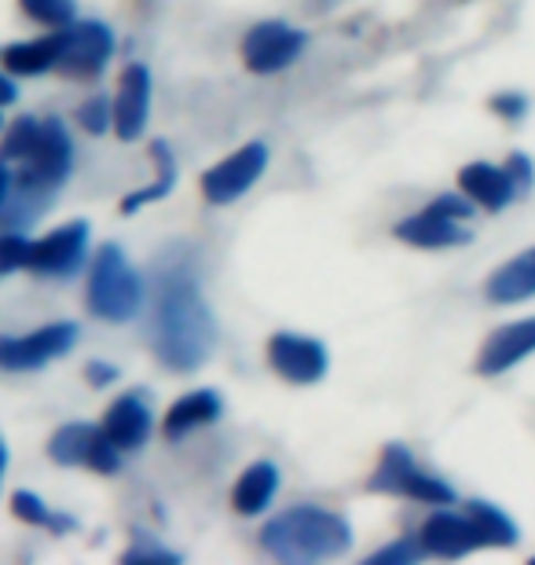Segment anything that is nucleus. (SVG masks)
I'll list each match as a JSON object with an SVG mask.
<instances>
[{
  "mask_svg": "<svg viewBox=\"0 0 535 565\" xmlns=\"http://www.w3.org/2000/svg\"><path fill=\"white\" fill-rule=\"evenodd\" d=\"M216 345V320L199 290V276L188 262L173 257L158 268L151 301V349L169 371L202 367Z\"/></svg>",
  "mask_w": 535,
  "mask_h": 565,
  "instance_id": "1",
  "label": "nucleus"
},
{
  "mask_svg": "<svg viewBox=\"0 0 535 565\" xmlns=\"http://www.w3.org/2000/svg\"><path fill=\"white\" fill-rule=\"evenodd\" d=\"M260 547L276 562L287 565H309L341 558L352 547V529L341 514L323 511V507L298 503L290 511L276 514L260 529Z\"/></svg>",
  "mask_w": 535,
  "mask_h": 565,
  "instance_id": "2",
  "label": "nucleus"
},
{
  "mask_svg": "<svg viewBox=\"0 0 535 565\" xmlns=\"http://www.w3.org/2000/svg\"><path fill=\"white\" fill-rule=\"evenodd\" d=\"M143 279L129 265L121 246H99L88 268V309L107 323H132L143 312Z\"/></svg>",
  "mask_w": 535,
  "mask_h": 565,
  "instance_id": "3",
  "label": "nucleus"
},
{
  "mask_svg": "<svg viewBox=\"0 0 535 565\" xmlns=\"http://www.w3.org/2000/svg\"><path fill=\"white\" fill-rule=\"evenodd\" d=\"M367 489L371 492H389V495H411V500H422V503H432V507L454 503L451 484H443L440 478H429V473L418 470L411 451H407L404 445L385 448V456L378 462V470H374Z\"/></svg>",
  "mask_w": 535,
  "mask_h": 565,
  "instance_id": "4",
  "label": "nucleus"
},
{
  "mask_svg": "<svg viewBox=\"0 0 535 565\" xmlns=\"http://www.w3.org/2000/svg\"><path fill=\"white\" fill-rule=\"evenodd\" d=\"M268 166V147L265 143H246L235 154H227L224 162H216L206 177H202V195L213 206H227V202L243 199L249 188L257 184V177Z\"/></svg>",
  "mask_w": 535,
  "mask_h": 565,
  "instance_id": "5",
  "label": "nucleus"
},
{
  "mask_svg": "<svg viewBox=\"0 0 535 565\" xmlns=\"http://www.w3.org/2000/svg\"><path fill=\"white\" fill-rule=\"evenodd\" d=\"M49 456L60 467H88L96 473H114L118 470V448L110 445V437L104 434V426H85L71 423L49 440Z\"/></svg>",
  "mask_w": 535,
  "mask_h": 565,
  "instance_id": "6",
  "label": "nucleus"
},
{
  "mask_svg": "<svg viewBox=\"0 0 535 565\" xmlns=\"http://www.w3.org/2000/svg\"><path fill=\"white\" fill-rule=\"evenodd\" d=\"M77 342L74 323H49L26 338H0V367L4 371H38L52 364L55 356H66Z\"/></svg>",
  "mask_w": 535,
  "mask_h": 565,
  "instance_id": "7",
  "label": "nucleus"
},
{
  "mask_svg": "<svg viewBox=\"0 0 535 565\" xmlns=\"http://www.w3.org/2000/svg\"><path fill=\"white\" fill-rule=\"evenodd\" d=\"M304 49V33L287 22H260L243 38V63L254 74H279L298 60Z\"/></svg>",
  "mask_w": 535,
  "mask_h": 565,
  "instance_id": "8",
  "label": "nucleus"
},
{
  "mask_svg": "<svg viewBox=\"0 0 535 565\" xmlns=\"http://www.w3.org/2000/svg\"><path fill=\"white\" fill-rule=\"evenodd\" d=\"M114 52V33L104 22H77V26L63 30V52L55 71L71 77H96L107 66Z\"/></svg>",
  "mask_w": 535,
  "mask_h": 565,
  "instance_id": "9",
  "label": "nucleus"
},
{
  "mask_svg": "<svg viewBox=\"0 0 535 565\" xmlns=\"http://www.w3.org/2000/svg\"><path fill=\"white\" fill-rule=\"evenodd\" d=\"M268 360L293 386H312V382H320L327 375V349L315 338L282 331L268 342Z\"/></svg>",
  "mask_w": 535,
  "mask_h": 565,
  "instance_id": "10",
  "label": "nucleus"
},
{
  "mask_svg": "<svg viewBox=\"0 0 535 565\" xmlns=\"http://www.w3.org/2000/svg\"><path fill=\"white\" fill-rule=\"evenodd\" d=\"M85 250H88V224L71 221L33 243L30 268L38 276H74L85 265Z\"/></svg>",
  "mask_w": 535,
  "mask_h": 565,
  "instance_id": "11",
  "label": "nucleus"
},
{
  "mask_svg": "<svg viewBox=\"0 0 535 565\" xmlns=\"http://www.w3.org/2000/svg\"><path fill=\"white\" fill-rule=\"evenodd\" d=\"M110 110H114V132H118L125 143L143 137L147 115H151V74H147V66L140 63L125 66Z\"/></svg>",
  "mask_w": 535,
  "mask_h": 565,
  "instance_id": "12",
  "label": "nucleus"
},
{
  "mask_svg": "<svg viewBox=\"0 0 535 565\" xmlns=\"http://www.w3.org/2000/svg\"><path fill=\"white\" fill-rule=\"evenodd\" d=\"M532 353H535V316L532 320H517V323L499 327V331L488 338L481 356H477V375L495 379Z\"/></svg>",
  "mask_w": 535,
  "mask_h": 565,
  "instance_id": "13",
  "label": "nucleus"
},
{
  "mask_svg": "<svg viewBox=\"0 0 535 565\" xmlns=\"http://www.w3.org/2000/svg\"><path fill=\"white\" fill-rule=\"evenodd\" d=\"M418 540H422L426 555H437V558H462V555H470V551L484 547V536L473 518L448 514V511L432 514L422 525V536Z\"/></svg>",
  "mask_w": 535,
  "mask_h": 565,
  "instance_id": "14",
  "label": "nucleus"
},
{
  "mask_svg": "<svg viewBox=\"0 0 535 565\" xmlns=\"http://www.w3.org/2000/svg\"><path fill=\"white\" fill-rule=\"evenodd\" d=\"M396 239L407 246H418V250H448V246L470 243V232L462 228V221L426 206L422 213H415V217L396 224Z\"/></svg>",
  "mask_w": 535,
  "mask_h": 565,
  "instance_id": "15",
  "label": "nucleus"
},
{
  "mask_svg": "<svg viewBox=\"0 0 535 565\" xmlns=\"http://www.w3.org/2000/svg\"><path fill=\"white\" fill-rule=\"evenodd\" d=\"M104 434L118 451L143 448V440L151 437V412L140 397H118L104 415Z\"/></svg>",
  "mask_w": 535,
  "mask_h": 565,
  "instance_id": "16",
  "label": "nucleus"
},
{
  "mask_svg": "<svg viewBox=\"0 0 535 565\" xmlns=\"http://www.w3.org/2000/svg\"><path fill=\"white\" fill-rule=\"evenodd\" d=\"M459 188H462L466 199L477 202V206H484V210H503L506 202H514V195H517L514 177H510L506 169L488 166V162L466 166L459 173Z\"/></svg>",
  "mask_w": 535,
  "mask_h": 565,
  "instance_id": "17",
  "label": "nucleus"
},
{
  "mask_svg": "<svg viewBox=\"0 0 535 565\" xmlns=\"http://www.w3.org/2000/svg\"><path fill=\"white\" fill-rule=\"evenodd\" d=\"M221 412H224V401L216 397L213 390H195V393H188L184 401H176L173 408H169L165 423H162V434L169 440H180V437H188L191 429L216 423V419H221Z\"/></svg>",
  "mask_w": 535,
  "mask_h": 565,
  "instance_id": "18",
  "label": "nucleus"
},
{
  "mask_svg": "<svg viewBox=\"0 0 535 565\" xmlns=\"http://www.w3.org/2000/svg\"><path fill=\"white\" fill-rule=\"evenodd\" d=\"M488 301L492 305H514V301H525L535 294V250H525L514 262H506L499 273L488 279Z\"/></svg>",
  "mask_w": 535,
  "mask_h": 565,
  "instance_id": "19",
  "label": "nucleus"
},
{
  "mask_svg": "<svg viewBox=\"0 0 535 565\" xmlns=\"http://www.w3.org/2000/svg\"><path fill=\"white\" fill-rule=\"evenodd\" d=\"M276 489H279L276 462H254V467H246L243 478H238L235 492H232V507L243 518H254V514H260L271 503Z\"/></svg>",
  "mask_w": 535,
  "mask_h": 565,
  "instance_id": "20",
  "label": "nucleus"
},
{
  "mask_svg": "<svg viewBox=\"0 0 535 565\" xmlns=\"http://www.w3.org/2000/svg\"><path fill=\"white\" fill-rule=\"evenodd\" d=\"M60 52H63V33H52V38H41V41H30V44H11V49H4V66L11 74L38 77V74H49L60 66Z\"/></svg>",
  "mask_w": 535,
  "mask_h": 565,
  "instance_id": "21",
  "label": "nucleus"
},
{
  "mask_svg": "<svg viewBox=\"0 0 535 565\" xmlns=\"http://www.w3.org/2000/svg\"><path fill=\"white\" fill-rule=\"evenodd\" d=\"M151 154H154V166H158V180H154L151 188L132 191V195L121 202V210H125V213H136L140 206H147V202H158V199H165L169 191H173L176 166H173V154H169V143H165V140H154V143H151Z\"/></svg>",
  "mask_w": 535,
  "mask_h": 565,
  "instance_id": "22",
  "label": "nucleus"
},
{
  "mask_svg": "<svg viewBox=\"0 0 535 565\" xmlns=\"http://www.w3.org/2000/svg\"><path fill=\"white\" fill-rule=\"evenodd\" d=\"M477 522L484 536V547H514L517 544V525L510 522V518L499 511L492 503H470V511H466Z\"/></svg>",
  "mask_w": 535,
  "mask_h": 565,
  "instance_id": "23",
  "label": "nucleus"
},
{
  "mask_svg": "<svg viewBox=\"0 0 535 565\" xmlns=\"http://www.w3.org/2000/svg\"><path fill=\"white\" fill-rule=\"evenodd\" d=\"M11 514H15L19 522H26V525L55 529V533H66V529H74V518L52 514L49 507L41 503V495H33V492H26V489H19L15 495H11Z\"/></svg>",
  "mask_w": 535,
  "mask_h": 565,
  "instance_id": "24",
  "label": "nucleus"
},
{
  "mask_svg": "<svg viewBox=\"0 0 535 565\" xmlns=\"http://www.w3.org/2000/svg\"><path fill=\"white\" fill-rule=\"evenodd\" d=\"M38 137H41V121L38 118L11 121V129L4 132V140H0V158H4V162H22V158L33 151Z\"/></svg>",
  "mask_w": 535,
  "mask_h": 565,
  "instance_id": "25",
  "label": "nucleus"
},
{
  "mask_svg": "<svg viewBox=\"0 0 535 565\" xmlns=\"http://www.w3.org/2000/svg\"><path fill=\"white\" fill-rule=\"evenodd\" d=\"M19 8L26 11L33 22H41V26H71L74 22V0H19Z\"/></svg>",
  "mask_w": 535,
  "mask_h": 565,
  "instance_id": "26",
  "label": "nucleus"
},
{
  "mask_svg": "<svg viewBox=\"0 0 535 565\" xmlns=\"http://www.w3.org/2000/svg\"><path fill=\"white\" fill-rule=\"evenodd\" d=\"M33 262V243L26 235H0V273H15V268H30Z\"/></svg>",
  "mask_w": 535,
  "mask_h": 565,
  "instance_id": "27",
  "label": "nucleus"
},
{
  "mask_svg": "<svg viewBox=\"0 0 535 565\" xmlns=\"http://www.w3.org/2000/svg\"><path fill=\"white\" fill-rule=\"evenodd\" d=\"M426 555L422 540H396L393 547L378 551V555H371L367 565H407V562H418Z\"/></svg>",
  "mask_w": 535,
  "mask_h": 565,
  "instance_id": "28",
  "label": "nucleus"
},
{
  "mask_svg": "<svg viewBox=\"0 0 535 565\" xmlns=\"http://www.w3.org/2000/svg\"><path fill=\"white\" fill-rule=\"evenodd\" d=\"M77 121H82L88 132H104L107 126H114V110L107 104V96H93L88 104L77 107Z\"/></svg>",
  "mask_w": 535,
  "mask_h": 565,
  "instance_id": "29",
  "label": "nucleus"
},
{
  "mask_svg": "<svg viewBox=\"0 0 535 565\" xmlns=\"http://www.w3.org/2000/svg\"><path fill=\"white\" fill-rule=\"evenodd\" d=\"M429 206L448 213V217H454V221H470L473 217V206L466 199H459V195H440L437 202H429Z\"/></svg>",
  "mask_w": 535,
  "mask_h": 565,
  "instance_id": "30",
  "label": "nucleus"
},
{
  "mask_svg": "<svg viewBox=\"0 0 535 565\" xmlns=\"http://www.w3.org/2000/svg\"><path fill=\"white\" fill-rule=\"evenodd\" d=\"M121 558L125 562H176L173 551H162V547H154V544H136L132 551H125Z\"/></svg>",
  "mask_w": 535,
  "mask_h": 565,
  "instance_id": "31",
  "label": "nucleus"
},
{
  "mask_svg": "<svg viewBox=\"0 0 535 565\" xmlns=\"http://www.w3.org/2000/svg\"><path fill=\"white\" fill-rule=\"evenodd\" d=\"M492 110H495V115L510 118V121H517V118H525L528 104H525V96H495L492 99Z\"/></svg>",
  "mask_w": 535,
  "mask_h": 565,
  "instance_id": "32",
  "label": "nucleus"
},
{
  "mask_svg": "<svg viewBox=\"0 0 535 565\" xmlns=\"http://www.w3.org/2000/svg\"><path fill=\"white\" fill-rule=\"evenodd\" d=\"M506 173L514 177L517 191H528V184H532V162H528L525 154H510V166H506Z\"/></svg>",
  "mask_w": 535,
  "mask_h": 565,
  "instance_id": "33",
  "label": "nucleus"
},
{
  "mask_svg": "<svg viewBox=\"0 0 535 565\" xmlns=\"http://www.w3.org/2000/svg\"><path fill=\"white\" fill-rule=\"evenodd\" d=\"M85 375H88V382H93L96 390H104L107 382H114V379H118V367H110V364H99V360H93V364H88V371H85Z\"/></svg>",
  "mask_w": 535,
  "mask_h": 565,
  "instance_id": "34",
  "label": "nucleus"
},
{
  "mask_svg": "<svg viewBox=\"0 0 535 565\" xmlns=\"http://www.w3.org/2000/svg\"><path fill=\"white\" fill-rule=\"evenodd\" d=\"M11 188H15V180H11V169H8V162H4V158H0V213H4V206H8Z\"/></svg>",
  "mask_w": 535,
  "mask_h": 565,
  "instance_id": "35",
  "label": "nucleus"
},
{
  "mask_svg": "<svg viewBox=\"0 0 535 565\" xmlns=\"http://www.w3.org/2000/svg\"><path fill=\"white\" fill-rule=\"evenodd\" d=\"M15 99H19V88H15V82H11V77L0 74V107L15 104Z\"/></svg>",
  "mask_w": 535,
  "mask_h": 565,
  "instance_id": "36",
  "label": "nucleus"
},
{
  "mask_svg": "<svg viewBox=\"0 0 535 565\" xmlns=\"http://www.w3.org/2000/svg\"><path fill=\"white\" fill-rule=\"evenodd\" d=\"M8 470V448H4V437H0V478H4Z\"/></svg>",
  "mask_w": 535,
  "mask_h": 565,
  "instance_id": "37",
  "label": "nucleus"
},
{
  "mask_svg": "<svg viewBox=\"0 0 535 565\" xmlns=\"http://www.w3.org/2000/svg\"><path fill=\"white\" fill-rule=\"evenodd\" d=\"M0 129H4V118H0Z\"/></svg>",
  "mask_w": 535,
  "mask_h": 565,
  "instance_id": "38",
  "label": "nucleus"
}]
</instances>
